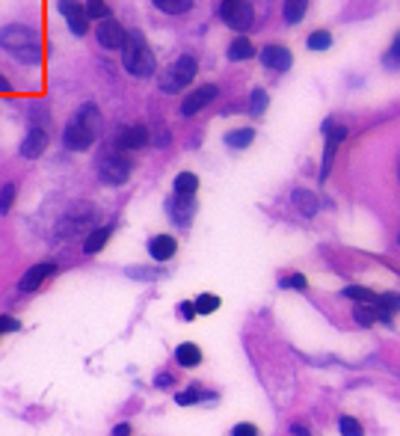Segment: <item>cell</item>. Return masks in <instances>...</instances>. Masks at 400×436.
Returning <instances> with one entry per match:
<instances>
[{
  "label": "cell",
  "mask_w": 400,
  "mask_h": 436,
  "mask_svg": "<svg viewBox=\"0 0 400 436\" xmlns=\"http://www.w3.org/2000/svg\"><path fill=\"white\" fill-rule=\"evenodd\" d=\"M175 401L181 404V407H190V404H196V401H199V392H196V389H190V392H181V395H178Z\"/></svg>",
  "instance_id": "e575fe53"
},
{
  "label": "cell",
  "mask_w": 400,
  "mask_h": 436,
  "mask_svg": "<svg viewBox=\"0 0 400 436\" xmlns=\"http://www.w3.org/2000/svg\"><path fill=\"white\" fill-rule=\"evenodd\" d=\"M21 330V324L15 318H9V315H0V333H18Z\"/></svg>",
  "instance_id": "836d02e7"
},
{
  "label": "cell",
  "mask_w": 400,
  "mask_h": 436,
  "mask_svg": "<svg viewBox=\"0 0 400 436\" xmlns=\"http://www.w3.org/2000/svg\"><path fill=\"white\" fill-rule=\"evenodd\" d=\"M267 104H270L267 92H264V89H255V92H252V101H249V110H252V116H261V113L267 110Z\"/></svg>",
  "instance_id": "f546056e"
},
{
  "label": "cell",
  "mask_w": 400,
  "mask_h": 436,
  "mask_svg": "<svg viewBox=\"0 0 400 436\" xmlns=\"http://www.w3.org/2000/svg\"><path fill=\"white\" fill-rule=\"evenodd\" d=\"M386 63H388V66H394V63H400V36L394 39V45H392V51H388V57H386Z\"/></svg>",
  "instance_id": "8d00e7d4"
},
{
  "label": "cell",
  "mask_w": 400,
  "mask_h": 436,
  "mask_svg": "<svg viewBox=\"0 0 400 436\" xmlns=\"http://www.w3.org/2000/svg\"><path fill=\"white\" fill-rule=\"evenodd\" d=\"M196 68H199L196 59L190 57V54H184V57H178L163 75H160L157 83H160V89H163V92H181V89H187L190 81L196 77Z\"/></svg>",
  "instance_id": "277c9868"
},
{
  "label": "cell",
  "mask_w": 400,
  "mask_h": 436,
  "mask_svg": "<svg viewBox=\"0 0 400 436\" xmlns=\"http://www.w3.org/2000/svg\"><path fill=\"white\" fill-rule=\"evenodd\" d=\"M113 433H116V436H125V433H131V428H128V424H116Z\"/></svg>",
  "instance_id": "60d3db41"
},
{
  "label": "cell",
  "mask_w": 400,
  "mask_h": 436,
  "mask_svg": "<svg viewBox=\"0 0 400 436\" xmlns=\"http://www.w3.org/2000/svg\"><path fill=\"white\" fill-rule=\"evenodd\" d=\"M178 250V244H175V237H169V235H157L148 241V255H152L154 261H166V259H172Z\"/></svg>",
  "instance_id": "9a60e30c"
},
{
  "label": "cell",
  "mask_w": 400,
  "mask_h": 436,
  "mask_svg": "<svg viewBox=\"0 0 400 436\" xmlns=\"http://www.w3.org/2000/svg\"><path fill=\"white\" fill-rule=\"evenodd\" d=\"M122 63L128 68V75H134V77H152L154 75L157 63H154V54L143 39V33H137V30L128 33L125 45H122Z\"/></svg>",
  "instance_id": "3957f363"
},
{
  "label": "cell",
  "mask_w": 400,
  "mask_h": 436,
  "mask_svg": "<svg viewBox=\"0 0 400 436\" xmlns=\"http://www.w3.org/2000/svg\"><path fill=\"white\" fill-rule=\"evenodd\" d=\"M95 36H98V45H101V48H107V51H122L125 39H128L125 27L119 24V21H113V18H110V15H107V18H101V24H98Z\"/></svg>",
  "instance_id": "52a82bcc"
},
{
  "label": "cell",
  "mask_w": 400,
  "mask_h": 436,
  "mask_svg": "<svg viewBox=\"0 0 400 436\" xmlns=\"http://www.w3.org/2000/svg\"><path fill=\"white\" fill-rule=\"evenodd\" d=\"M232 433H234V436H255L258 428H255V424H234Z\"/></svg>",
  "instance_id": "d590c367"
},
{
  "label": "cell",
  "mask_w": 400,
  "mask_h": 436,
  "mask_svg": "<svg viewBox=\"0 0 400 436\" xmlns=\"http://www.w3.org/2000/svg\"><path fill=\"white\" fill-rule=\"evenodd\" d=\"M261 63L267 68H273V72H288L291 63H294V57H291V51H288L285 45H267L261 51Z\"/></svg>",
  "instance_id": "5bb4252c"
},
{
  "label": "cell",
  "mask_w": 400,
  "mask_h": 436,
  "mask_svg": "<svg viewBox=\"0 0 400 436\" xmlns=\"http://www.w3.org/2000/svg\"><path fill=\"white\" fill-rule=\"evenodd\" d=\"M148 128L146 125H128L116 131V148H143L148 146Z\"/></svg>",
  "instance_id": "8fae6325"
},
{
  "label": "cell",
  "mask_w": 400,
  "mask_h": 436,
  "mask_svg": "<svg viewBox=\"0 0 400 436\" xmlns=\"http://www.w3.org/2000/svg\"><path fill=\"white\" fill-rule=\"evenodd\" d=\"M252 140H255V131H252V128H240V131H232V134L226 137L228 148H246Z\"/></svg>",
  "instance_id": "d4e9b609"
},
{
  "label": "cell",
  "mask_w": 400,
  "mask_h": 436,
  "mask_svg": "<svg viewBox=\"0 0 400 436\" xmlns=\"http://www.w3.org/2000/svg\"><path fill=\"white\" fill-rule=\"evenodd\" d=\"M45 148H48V131H45V128H39V125H33L27 131L24 143H21V155L27 157V161H36V157H42Z\"/></svg>",
  "instance_id": "4fadbf2b"
},
{
  "label": "cell",
  "mask_w": 400,
  "mask_h": 436,
  "mask_svg": "<svg viewBox=\"0 0 400 436\" xmlns=\"http://www.w3.org/2000/svg\"><path fill=\"white\" fill-rule=\"evenodd\" d=\"M252 57H255V48L243 36L234 39V42L228 45V59H232V63H243V59H252Z\"/></svg>",
  "instance_id": "ac0fdd59"
},
{
  "label": "cell",
  "mask_w": 400,
  "mask_h": 436,
  "mask_svg": "<svg viewBox=\"0 0 400 436\" xmlns=\"http://www.w3.org/2000/svg\"><path fill=\"white\" fill-rule=\"evenodd\" d=\"M110 235H113V226H98V229H89L86 232V241H83V252L86 255L101 252L104 244L110 241Z\"/></svg>",
  "instance_id": "2e32d148"
},
{
  "label": "cell",
  "mask_w": 400,
  "mask_h": 436,
  "mask_svg": "<svg viewBox=\"0 0 400 436\" xmlns=\"http://www.w3.org/2000/svg\"><path fill=\"white\" fill-rule=\"evenodd\" d=\"M329 45H332V36H329L326 30H317V33L308 36V48H312V51H326Z\"/></svg>",
  "instance_id": "83f0119b"
},
{
  "label": "cell",
  "mask_w": 400,
  "mask_h": 436,
  "mask_svg": "<svg viewBox=\"0 0 400 436\" xmlns=\"http://www.w3.org/2000/svg\"><path fill=\"white\" fill-rule=\"evenodd\" d=\"M59 12L66 15V24L74 36H86V30H89L86 6H80L77 0H59Z\"/></svg>",
  "instance_id": "ba28073f"
},
{
  "label": "cell",
  "mask_w": 400,
  "mask_h": 436,
  "mask_svg": "<svg viewBox=\"0 0 400 436\" xmlns=\"http://www.w3.org/2000/svg\"><path fill=\"white\" fill-rule=\"evenodd\" d=\"M95 170H98V178H101L104 184H125L128 178H131V161L122 157L119 152H107V155L98 157Z\"/></svg>",
  "instance_id": "5b68a950"
},
{
  "label": "cell",
  "mask_w": 400,
  "mask_h": 436,
  "mask_svg": "<svg viewBox=\"0 0 400 436\" xmlns=\"http://www.w3.org/2000/svg\"><path fill=\"white\" fill-rule=\"evenodd\" d=\"M86 15L89 18H107L110 15V6L104 3V0H89V3H86Z\"/></svg>",
  "instance_id": "4dcf8cb0"
},
{
  "label": "cell",
  "mask_w": 400,
  "mask_h": 436,
  "mask_svg": "<svg viewBox=\"0 0 400 436\" xmlns=\"http://www.w3.org/2000/svg\"><path fill=\"white\" fill-rule=\"evenodd\" d=\"M0 48L24 66H36L42 59V39L27 24H9L0 30Z\"/></svg>",
  "instance_id": "6da1fadb"
},
{
  "label": "cell",
  "mask_w": 400,
  "mask_h": 436,
  "mask_svg": "<svg viewBox=\"0 0 400 436\" xmlns=\"http://www.w3.org/2000/svg\"><path fill=\"white\" fill-rule=\"evenodd\" d=\"M15 202V184H3L0 187V214H9Z\"/></svg>",
  "instance_id": "f1b7e54d"
},
{
  "label": "cell",
  "mask_w": 400,
  "mask_h": 436,
  "mask_svg": "<svg viewBox=\"0 0 400 436\" xmlns=\"http://www.w3.org/2000/svg\"><path fill=\"white\" fill-rule=\"evenodd\" d=\"M57 273V264L54 261H42V264H33L30 270L21 276V282H18V288L21 291H36L42 282H48L51 276Z\"/></svg>",
  "instance_id": "30bf717a"
},
{
  "label": "cell",
  "mask_w": 400,
  "mask_h": 436,
  "mask_svg": "<svg viewBox=\"0 0 400 436\" xmlns=\"http://www.w3.org/2000/svg\"><path fill=\"white\" fill-rule=\"evenodd\" d=\"M154 386H160V389H163V386H172V374H160L154 380Z\"/></svg>",
  "instance_id": "f35d334b"
},
{
  "label": "cell",
  "mask_w": 400,
  "mask_h": 436,
  "mask_svg": "<svg viewBox=\"0 0 400 436\" xmlns=\"http://www.w3.org/2000/svg\"><path fill=\"white\" fill-rule=\"evenodd\" d=\"M294 205L299 208V214H303V217H314L317 214V199H314V193H308V190H294Z\"/></svg>",
  "instance_id": "44dd1931"
},
{
  "label": "cell",
  "mask_w": 400,
  "mask_h": 436,
  "mask_svg": "<svg viewBox=\"0 0 400 436\" xmlns=\"http://www.w3.org/2000/svg\"><path fill=\"white\" fill-rule=\"evenodd\" d=\"M397 241H400V237H397Z\"/></svg>",
  "instance_id": "b9f144b4"
},
{
  "label": "cell",
  "mask_w": 400,
  "mask_h": 436,
  "mask_svg": "<svg viewBox=\"0 0 400 436\" xmlns=\"http://www.w3.org/2000/svg\"><path fill=\"white\" fill-rule=\"evenodd\" d=\"M166 214H169V220H172L175 226H187L190 220H193V196L172 193L166 199Z\"/></svg>",
  "instance_id": "9c48e42d"
},
{
  "label": "cell",
  "mask_w": 400,
  "mask_h": 436,
  "mask_svg": "<svg viewBox=\"0 0 400 436\" xmlns=\"http://www.w3.org/2000/svg\"><path fill=\"white\" fill-rule=\"evenodd\" d=\"M344 297H350V300H356V303H377V297L374 291H368V288H356V285H350V288H344Z\"/></svg>",
  "instance_id": "4316f807"
},
{
  "label": "cell",
  "mask_w": 400,
  "mask_h": 436,
  "mask_svg": "<svg viewBox=\"0 0 400 436\" xmlns=\"http://www.w3.org/2000/svg\"><path fill=\"white\" fill-rule=\"evenodd\" d=\"M308 9V0H285V21L288 24H299Z\"/></svg>",
  "instance_id": "cb8c5ba5"
},
{
  "label": "cell",
  "mask_w": 400,
  "mask_h": 436,
  "mask_svg": "<svg viewBox=\"0 0 400 436\" xmlns=\"http://www.w3.org/2000/svg\"><path fill=\"white\" fill-rule=\"evenodd\" d=\"M178 315H181L184 321H193V318H196V303H181V309H178Z\"/></svg>",
  "instance_id": "74e56055"
},
{
  "label": "cell",
  "mask_w": 400,
  "mask_h": 436,
  "mask_svg": "<svg viewBox=\"0 0 400 436\" xmlns=\"http://www.w3.org/2000/svg\"><path fill=\"white\" fill-rule=\"evenodd\" d=\"M98 134H101V110H98L95 104H83L72 116V122L66 125L63 143H66V148H72V152H86V148L98 140Z\"/></svg>",
  "instance_id": "7a4b0ae2"
},
{
  "label": "cell",
  "mask_w": 400,
  "mask_h": 436,
  "mask_svg": "<svg viewBox=\"0 0 400 436\" xmlns=\"http://www.w3.org/2000/svg\"><path fill=\"white\" fill-rule=\"evenodd\" d=\"M175 362L184 365V368H196V365L202 362V350H199L196 344H181V348L175 350Z\"/></svg>",
  "instance_id": "d6986e66"
},
{
  "label": "cell",
  "mask_w": 400,
  "mask_h": 436,
  "mask_svg": "<svg viewBox=\"0 0 400 436\" xmlns=\"http://www.w3.org/2000/svg\"><path fill=\"white\" fill-rule=\"evenodd\" d=\"M356 324H362V326H371L379 321V306L377 303H362V306H356Z\"/></svg>",
  "instance_id": "603a6c76"
},
{
  "label": "cell",
  "mask_w": 400,
  "mask_h": 436,
  "mask_svg": "<svg viewBox=\"0 0 400 436\" xmlns=\"http://www.w3.org/2000/svg\"><path fill=\"white\" fill-rule=\"evenodd\" d=\"M217 92H219V89H217V86H211V83H208V86H199L196 92H190V95L184 98L181 113H184V116H196L199 110H202V107H208V104L214 101Z\"/></svg>",
  "instance_id": "7c38bea8"
},
{
  "label": "cell",
  "mask_w": 400,
  "mask_h": 436,
  "mask_svg": "<svg viewBox=\"0 0 400 436\" xmlns=\"http://www.w3.org/2000/svg\"><path fill=\"white\" fill-rule=\"evenodd\" d=\"M0 92H3V95H12V83H9L3 75H0Z\"/></svg>",
  "instance_id": "ab89813d"
},
{
  "label": "cell",
  "mask_w": 400,
  "mask_h": 436,
  "mask_svg": "<svg viewBox=\"0 0 400 436\" xmlns=\"http://www.w3.org/2000/svg\"><path fill=\"white\" fill-rule=\"evenodd\" d=\"M279 285H282V288H297V291H306V276L294 273V276H288V279H282Z\"/></svg>",
  "instance_id": "d6a6232c"
},
{
  "label": "cell",
  "mask_w": 400,
  "mask_h": 436,
  "mask_svg": "<svg viewBox=\"0 0 400 436\" xmlns=\"http://www.w3.org/2000/svg\"><path fill=\"white\" fill-rule=\"evenodd\" d=\"M377 306H379V321H392V315L400 309V294L388 291V294H379L377 297Z\"/></svg>",
  "instance_id": "e0dca14e"
},
{
  "label": "cell",
  "mask_w": 400,
  "mask_h": 436,
  "mask_svg": "<svg viewBox=\"0 0 400 436\" xmlns=\"http://www.w3.org/2000/svg\"><path fill=\"white\" fill-rule=\"evenodd\" d=\"M341 433L344 436H359V433H362V424H359L356 419H350V415H344V419H341Z\"/></svg>",
  "instance_id": "1f68e13d"
},
{
  "label": "cell",
  "mask_w": 400,
  "mask_h": 436,
  "mask_svg": "<svg viewBox=\"0 0 400 436\" xmlns=\"http://www.w3.org/2000/svg\"><path fill=\"white\" fill-rule=\"evenodd\" d=\"M219 15H223V21L232 30H237V33H246L255 21V9L249 0H226V3L219 6Z\"/></svg>",
  "instance_id": "8992f818"
},
{
  "label": "cell",
  "mask_w": 400,
  "mask_h": 436,
  "mask_svg": "<svg viewBox=\"0 0 400 436\" xmlns=\"http://www.w3.org/2000/svg\"><path fill=\"white\" fill-rule=\"evenodd\" d=\"M219 309V297H214V294H202L196 300V315H214Z\"/></svg>",
  "instance_id": "484cf974"
},
{
  "label": "cell",
  "mask_w": 400,
  "mask_h": 436,
  "mask_svg": "<svg viewBox=\"0 0 400 436\" xmlns=\"http://www.w3.org/2000/svg\"><path fill=\"white\" fill-rule=\"evenodd\" d=\"M196 0H154V6L160 9V12H166V15H184L193 9Z\"/></svg>",
  "instance_id": "ffe728a7"
},
{
  "label": "cell",
  "mask_w": 400,
  "mask_h": 436,
  "mask_svg": "<svg viewBox=\"0 0 400 436\" xmlns=\"http://www.w3.org/2000/svg\"><path fill=\"white\" fill-rule=\"evenodd\" d=\"M175 193L178 196H196V190H199V178L193 175V172H181L175 178Z\"/></svg>",
  "instance_id": "7402d4cb"
}]
</instances>
